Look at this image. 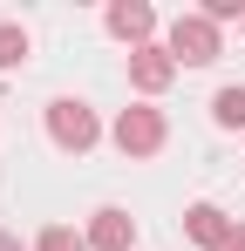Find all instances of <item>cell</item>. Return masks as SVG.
<instances>
[{
    "mask_svg": "<svg viewBox=\"0 0 245 251\" xmlns=\"http://www.w3.org/2000/svg\"><path fill=\"white\" fill-rule=\"evenodd\" d=\"M225 251H245V231H232V238H225Z\"/></svg>",
    "mask_w": 245,
    "mask_h": 251,
    "instance_id": "cell-11",
    "label": "cell"
},
{
    "mask_svg": "<svg viewBox=\"0 0 245 251\" xmlns=\"http://www.w3.org/2000/svg\"><path fill=\"white\" fill-rule=\"evenodd\" d=\"M89 245H95V251H122V245H129V217H122V210H95Z\"/></svg>",
    "mask_w": 245,
    "mask_h": 251,
    "instance_id": "cell-6",
    "label": "cell"
},
{
    "mask_svg": "<svg viewBox=\"0 0 245 251\" xmlns=\"http://www.w3.org/2000/svg\"><path fill=\"white\" fill-rule=\"evenodd\" d=\"M21 54H28V34L21 27H0V68H14Z\"/></svg>",
    "mask_w": 245,
    "mask_h": 251,
    "instance_id": "cell-9",
    "label": "cell"
},
{
    "mask_svg": "<svg viewBox=\"0 0 245 251\" xmlns=\"http://www.w3.org/2000/svg\"><path fill=\"white\" fill-rule=\"evenodd\" d=\"M129 75H136V88H163L170 82V54H163V48H136Z\"/></svg>",
    "mask_w": 245,
    "mask_h": 251,
    "instance_id": "cell-5",
    "label": "cell"
},
{
    "mask_svg": "<svg viewBox=\"0 0 245 251\" xmlns=\"http://www.w3.org/2000/svg\"><path fill=\"white\" fill-rule=\"evenodd\" d=\"M41 251H89V245H82L75 231H61V224H55V231H41Z\"/></svg>",
    "mask_w": 245,
    "mask_h": 251,
    "instance_id": "cell-10",
    "label": "cell"
},
{
    "mask_svg": "<svg viewBox=\"0 0 245 251\" xmlns=\"http://www.w3.org/2000/svg\"><path fill=\"white\" fill-rule=\"evenodd\" d=\"M48 129H55L61 150H89V143H95V116H89L82 102H55V109H48Z\"/></svg>",
    "mask_w": 245,
    "mask_h": 251,
    "instance_id": "cell-2",
    "label": "cell"
},
{
    "mask_svg": "<svg viewBox=\"0 0 245 251\" xmlns=\"http://www.w3.org/2000/svg\"><path fill=\"white\" fill-rule=\"evenodd\" d=\"M109 27H116L122 41H143V34L157 27V14H150V7H109Z\"/></svg>",
    "mask_w": 245,
    "mask_h": 251,
    "instance_id": "cell-7",
    "label": "cell"
},
{
    "mask_svg": "<svg viewBox=\"0 0 245 251\" xmlns=\"http://www.w3.org/2000/svg\"><path fill=\"white\" fill-rule=\"evenodd\" d=\"M0 251H21V245H14V238H7V231H0Z\"/></svg>",
    "mask_w": 245,
    "mask_h": 251,
    "instance_id": "cell-12",
    "label": "cell"
},
{
    "mask_svg": "<svg viewBox=\"0 0 245 251\" xmlns=\"http://www.w3.org/2000/svg\"><path fill=\"white\" fill-rule=\"evenodd\" d=\"M184 224H191V238H198V245H218V251H225V238H232L218 204H191V210H184Z\"/></svg>",
    "mask_w": 245,
    "mask_h": 251,
    "instance_id": "cell-4",
    "label": "cell"
},
{
    "mask_svg": "<svg viewBox=\"0 0 245 251\" xmlns=\"http://www.w3.org/2000/svg\"><path fill=\"white\" fill-rule=\"evenodd\" d=\"M211 116L225 129H245V88H218V102H211Z\"/></svg>",
    "mask_w": 245,
    "mask_h": 251,
    "instance_id": "cell-8",
    "label": "cell"
},
{
    "mask_svg": "<svg viewBox=\"0 0 245 251\" xmlns=\"http://www.w3.org/2000/svg\"><path fill=\"white\" fill-rule=\"evenodd\" d=\"M116 143L129 150V156H150V150L163 143V116L157 109H129V116L116 123Z\"/></svg>",
    "mask_w": 245,
    "mask_h": 251,
    "instance_id": "cell-3",
    "label": "cell"
},
{
    "mask_svg": "<svg viewBox=\"0 0 245 251\" xmlns=\"http://www.w3.org/2000/svg\"><path fill=\"white\" fill-rule=\"evenodd\" d=\"M170 54L177 61H218V27H211V14H184L177 27H170Z\"/></svg>",
    "mask_w": 245,
    "mask_h": 251,
    "instance_id": "cell-1",
    "label": "cell"
}]
</instances>
